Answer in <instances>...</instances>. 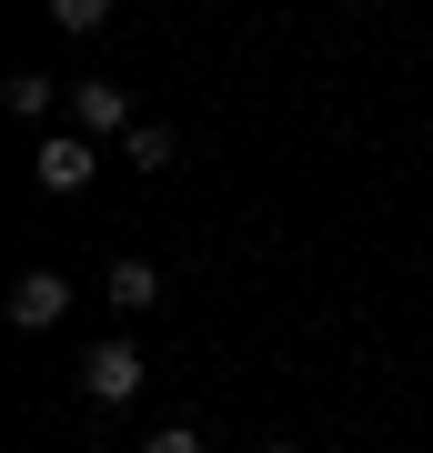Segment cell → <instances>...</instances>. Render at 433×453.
Returning a JSON list of instances; mask_svg holds the SVG:
<instances>
[{
  "instance_id": "obj_1",
  "label": "cell",
  "mask_w": 433,
  "mask_h": 453,
  "mask_svg": "<svg viewBox=\"0 0 433 453\" xmlns=\"http://www.w3.org/2000/svg\"><path fill=\"white\" fill-rule=\"evenodd\" d=\"M81 393H91L101 413H121L131 393H142V353H131V342H91V353H81Z\"/></svg>"
},
{
  "instance_id": "obj_2",
  "label": "cell",
  "mask_w": 433,
  "mask_h": 453,
  "mask_svg": "<svg viewBox=\"0 0 433 453\" xmlns=\"http://www.w3.org/2000/svg\"><path fill=\"white\" fill-rule=\"evenodd\" d=\"M91 172H101V151H91V142H61V131L31 151V181H41V192H81Z\"/></svg>"
},
{
  "instance_id": "obj_3",
  "label": "cell",
  "mask_w": 433,
  "mask_h": 453,
  "mask_svg": "<svg viewBox=\"0 0 433 453\" xmlns=\"http://www.w3.org/2000/svg\"><path fill=\"white\" fill-rule=\"evenodd\" d=\"M61 312H71V282H61V273H20V282H11V323H20V333H50Z\"/></svg>"
},
{
  "instance_id": "obj_4",
  "label": "cell",
  "mask_w": 433,
  "mask_h": 453,
  "mask_svg": "<svg viewBox=\"0 0 433 453\" xmlns=\"http://www.w3.org/2000/svg\"><path fill=\"white\" fill-rule=\"evenodd\" d=\"M81 131H131V91L121 81H81Z\"/></svg>"
},
{
  "instance_id": "obj_5",
  "label": "cell",
  "mask_w": 433,
  "mask_h": 453,
  "mask_svg": "<svg viewBox=\"0 0 433 453\" xmlns=\"http://www.w3.org/2000/svg\"><path fill=\"white\" fill-rule=\"evenodd\" d=\"M112 303H121V312H151V303H161V273H151L142 252H131V262H112Z\"/></svg>"
},
{
  "instance_id": "obj_6",
  "label": "cell",
  "mask_w": 433,
  "mask_h": 453,
  "mask_svg": "<svg viewBox=\"0 0 433 453\" xmlns=\"http://www.w3.org/2000/svg\"><path fill=\"white\" fill-rule=\"evenodd\" d=\"M121 151H131V162H142V172H161V162H172L182 142H172V131H161V121H131V131H121Z\"/></svg>"
},
{
  "instance_id": "obj_7",
  "label": "cell",
  "mask_w": 433,
  "mask_h": 453,
  "mask_svg": "<svg viewBox=\"0 0 433 453\" xmlns=\"http://www.w3.org/2000/svg\"><path fill=\"white\" fill-rule=\"evenodd\" d=\"M0 91H11V111H50V71H11Z\"/></svg>"
},
{
  "instance_id": "obj_8",
  "label": "cell",
  "mask_w": 433,
  "mask_h": 453,
  "mask_svg": "<svg viewBox=\"0 0 433 453\" xmlns=\"http://www.w3.org/2000/svg\"><path fill=\"white\" fill-rule=\"evenodd\" d=\"M50 20H61V31H101V20H112V0H50Z\"/></svg>"
},
{
  "instance_id": "obj_9",
  "label": "cell",
  "mask_w": 433,
  "mask_h": 453,
  "mask_svg": "<svg viewBox=\"0 0 433 453\" xmlns=\"http://www.w3.org/2000/svg\"><path fill=\"white\" fill-rule=\"evenodd\" d=\"M142 453H202V434H192V423H161V434H151Z\"/></svg>"
},
{
  "instance_id": "obj_10",
  "label": "cell",
  "mask_w": 433,
  "mask_h": 453,
  "mask_svg": "<svg viewBox=\"0 0 433 453\" xmlns=\"http://www.w3.org/2000/svg\"><path fill=\"white\" fill-rule=\"evenodd\" d=\"M273 453H292V443H273Z\"/></svg>"
}]
</instances>
